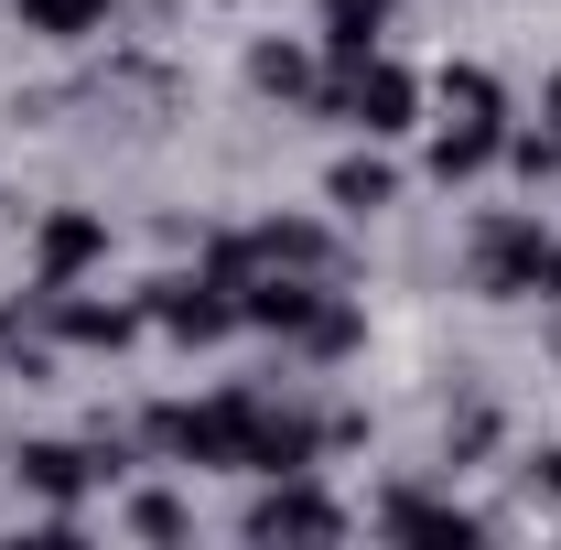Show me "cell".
<instances>
[{"label": "cell", "mask_w": 561, "mask_h": 550, "mask_svg": "<svg viewBox=\"0 0 561 550\" xmlns=\"http://www.w3.org/2000/svg\"><path fill=\"white\" fill-rule=\"evenodd\" d=\"M465 271L486 302H561V238L529 206H486L465 238Z\"/></svg>", "instance_id": "cell-1"}, {"label": "cell", "mask_w": 561, "mask_h": 550, "mask_svg": "<svg viewBox=\"0 0 561 550\" xmlns=\"http://www.w3.org/2000/svg\"><path fill=\"white\" fill-rule=\"evenodd\" d=\"M271 389H216V400H151L140 443L173 454V465H216V475H249V432H260Z\"/></svg>", "instance_id": "cell-2"}, {"label": "cell", "mask_w": 561, "mask_h": 550, "mask_svg": "<svg viewBox=\"0 0 561 550\" xmlns=\"http://www.w3.org/2000/svg\"><path fill=\"white\" fill-rule=\"evenodd\" d=\"M0 465H11V485H22V496H44V507H87L98 485L130 475V432H108V421H98L87 443H66V432H33V443H11Z\"/></svg>", "instance_id": "cell-3"}, {"label": "cell", "mask_w": 561, "mask_h": 550, "mask_svg": "<svg viewBox=\"0 0 561 550\" xmlns=\"http://www.w3.org/2000/svg\"><path fill=\"white\" fill-rule=\"evenodd\" d=\"M313 108H324L335 130H356V140H400V130H421V76L378 44V55H356V66H324Z\"/></svg>", "instance_id": "cell-4"}, {"label": "cell", "mask_w": 561, "mask_h": 550, "mask_svg": "<svg viewBox=\"0 0 561 550\" xmlns=\"http://www.w3.org/2000/svg\"><path fill=\"white\" fill-rule=\"evenodd\" d=\"M140 313H151L173 345H227V335H238V280H216V271H162V280H140Z\"/></svg>", "instance_id": "cell-5"}, {"label": "cell", "mask_w": 561, "mask_h": 550, "mask_svg": "<svg viewBox=\"0 0 561 550\" xmlns=\"http://www.w3.org/2000/svg\"><path fill=\"white\" fill-rule=\"evenodd\" d=\"M238 540H346V507L324 496V465H313V475H260Z\"/></svg>", "instance_id": "cell-6"}, {"label": "cell", "mask_w": 561, "mask_h": 550, "mask_svg": "<svg viewBox=\"0 0 561 550\" xmlns=\"http://www.w3.org/2000/svg\"><path fill=\"white\" fill-rule=\"evenodd\" d=\"M33 291H44V280H33ZM140 324H151V313H140V291H44V335L55 345H87V356H119V345H140Z\"/></svg>", "instance_id": "cell-7"}, {"label": "cell", "mask_w": 561, "mask_h": 550, "mask_svg": "<svg viewBox=\"0 0 561 550\" xmlns=\"http://www.w3.org/2000/svg\"><path fill=\"white\" fill-rule=\"evenodd\" d=\"M507 162V108H443V130H432V184L454 195V184H476Z\"/></svg>", "instance_id": "cell-8"}, {"label": "cell", "mask_w": 561, "mask_h": 550, "mask_svg": "<svg viewBox=\"0 0 561 550\" xmlns=\"http://www.w3.org/2000/svg\"><path fill=\"white\" fill-rule=\"evenodd\" d=\"M98 260H108V216H98V206H55L44 227H33V280H44V291L87 280Z\"/></svg>", "instance_id": "cell-9"}, {"label": "cell", "mask_w": 561, "mask_h": 550, "mask_svg": "<svg viewBox=\"0 0 561 550\" xmlns=\"http://www.w3.org/2000/svg\"><path fill=\"white\" fill-rule=\"evenodd\" d=\"M378 529L389 540H496V518H476V507H454V496H421V485H389L378 496Z\"/></svg>", "instance_id": "cell-10"}, {"label": "cell", "mask_w": 561, "mask_h": 550, "mask_svg": "<svg viewBox=\"0 0 561 550\" xmlns=\"http://www.w3.org/2000/svg\"><path fill=\"white\" fill-rule=\"evenodd\" d=\"M324 206L356 216V227H367V216H389V206H400V162H389L378 140H367V151H346V162L324 173Z\"/></svg>", "instance_id": "cell-11"}, {"label": "cell", "mask_w": 561, "mask_h": 550, "mask_svg": "<svg viewBox=\"0 0 561 550\" xmlns=\"http://www.w3.org/2000/svg\"><path fill=\"white\" fill-rule=\"evenodd\" d=\"M313 87H324V55H313V44H291V33H260V44H249V98L291 108V98H313Z\"/></svg>", "instance_id": "cell-12"}, {"label": "cell", "mask_w": 561, "mask_h": 550, "mask_svg": "<svg viewBox=\"0 0 561 550\" xmlns=\"http://www.w3.org/2000/svg\"><path fill=\"white\" fill-rule=\"evenodd\" d=\"M389 22H400V0H313L324 66H356V55H378V44H389Z\"/></svg>", "instance_id": "cell-13"}, {"label": "cell", "mask_w": 561, "mask_h": 550, "mask_svg": "<svg viewBox=\"0 0 561 550\" xmlns=\"http://www.w3.org/2000/svg\"><path fill=\"white\" fill-rule=\"evenodd\" d=\"M249 249H260V271H324L335 280V227H313V216H260Z\"/></svg>", "instance_id": "cell-14"}, {"label": "cell", "mask_w": 561, "mask_h": 550, "mask_svg": "<svg viewBox=\"0 0 561 550\" xmlns=\"http://www.w3.org/2000/svg\"><path fill=\"white\" fill-rule=\"evenodd\" d=\"M11 22H22L33 44H98V33L119 22V0H11Z\"/></svg>", "instance_id": "cell-15"}, {"label": "cell", "mask_w": 561, "mask_h": 550, "mask_svg": "<svg viewBox=\"0 0 561 550\" xmlns=\"http://www.w3.org/2000/svg\"><path fill=\"white\" fill-rule=\"evenodd\" d=\"M496 443H507V411H496L486 389H465V400H454V421H443V475H465V465H486Z\"/></svg>", "instance_id": "cell-16"}, {"label": "cell", "mask_w": 561, "mask_h": 550, "mask_svg": "<svg viewBox=\"0 0 561 550\" xmlns=\"http://www.w3.org/2000/svg\"><path fill=\"white\" fill-rule=\"evenodd\" d=\"M291 356H302V367H346V356H367V313H356L346 291H324V313L291 335Z\"/></svg>", "instance_id": "cell-17"}, {"label": "cell", "mask_w": 561, "mask_h": 550, "mask_svg": "<svg viewBox=\"0 0 561 550\" xmlns=\"http://www.w3.org/2000/svg\"><path fill=\"white\" fill-rule=\"evenodd\" d=\"M119 518H130V540H151V550L195 540V507H184L173 485H140V496H130V507H119Z\"/></svg>", "instance_id": "cell-18"}, {"label": "cell", "mask_w": 561, "mask_h": 550, "mask_svg": "<svg viewBox=\"0 0 561 550\" xmlns=\"http://www.w3.org/2000/svg\"><path fill=\"white\" fill-rule=\"evenodd\" d=\"M507 173H518V184H561V119H540V130H507Z\"/></svg>", "instance_id": "cell-19"}, {"label": "cell", "mask_w": 561, "mask_h": 550, "mask_svg": "<svg viewBox=\"0 0 561 550\" xmlns=\"http://www.w3.org/2000/svg\"><path fill=\"white\" fill-rule=\"evenodd\" d=\"M443 108H507L486 66H443Z\"/></svg>", "instance_id": "cell-20"}, {"label": "cell", "mask_w": 561, "mask_h": 550, "mask_svg": "<svg viewBox=\"0 0 561 550\" xmlns=\"http://www.w3.org/2000/svg\"><path fill=\"white\" fill-rule=\"evenodd\" d=\"M518 485H529V496H551V507H561V443H540V454H518Z\"/></svg>", "instance_id": "cell-21"}, {"label": "cell", "mask_w": 561, "mask_h": 550, "mask_svg": "<svg viewBox=\"0 0 561 550\" xmlns=\"http://www.w3.org/2000/svg\"><path fill=\"white\" fill-rule=\"evenodd\" d=\"M540 119H561V76H551V87H540Z\"/></svg>", "instance_id": "cell-22"}, {"label": "cell", "mask_w": 561, "mask_h": 550, "mask_svg": "<svg viewBox=\"0 0 561 550\" xmlns=\"http://www.w3.org/2000/svg\"><path fill=\"white\" fill-rule=\"evenodd\" d=\"M540 345H551V356H561V313H551V324H540Z\"/></svg>", "instance_id": "cell-23"}]
</instances>
